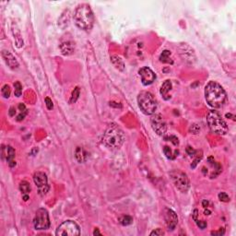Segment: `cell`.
I'll use <instances>...</instances> for the list:
<instances>
[{"instance_id":"1","label":"cell","mask_w":236,"mask_h":236,"mask_svg":"<svg viewBox=\"0 0 236 236\" xmlns=\"http://www.w3.org/2000/svg\"><path fill=\"white\" fill-rule=\"evenodd\" d=\"M205 98L213 108H221L227 102V94L222 85L216 81H210L205 88Z\"/></svg>"},{"instance_id":"2","label":"cell","mask_w":236,"mask_h":236,"mask_svg":"<svg viewBox=\"0 0 236 236\" xmlns=\"http://www.w3.org/2000/svg\"><path fill=\"white\" fill-rule=\"evenodd\" d=\"M74 20L76 25L83 30H91L94 24V16L91 7L88 4L78 6L74 13Z\"/></svg>"},{"instance_id":"3","label":"cell","mask_w":236,"mask_h":236,"mask_svg":"<svg viewBox=\"0 0 236 236\" xmlns=\"http://www.w3.org/2000/svg\"><path fill=\"white\" fill-rule=\"evenodd\" d=\"M125 140L124 131L115 124H111L106 128L103 136L102 143L110 149H119Z\"/></svg>"},{"instance_id":"4","label":"cell","mask_w":236,"mask_h":236,"mask_svg":"<svg viewBox=\"0 0 236 236\" xmlns=\"http://www.w3.org/2000/svg\"><path fill=\"white\" fill-rule=\"evenodd\" d=\"M207 123L212 133L225 135L228 132V125L217 111H209L207 115Z\"/></svg>"},{"instance_id":"5","label":"cell","mask_w":236,"mask_h":236,"mask_svg":"<svg viewBox=\"0 0 236 236\" xmlns=\"http://www.w3.org/2000/svg\"><path fill=\"white\" fill-rule=\"evenodd\" d=\"M138 103L139 108L147 115L154 114L157 109V101L152 94L149 91H141L138 96Z\"/></svg>"},{"instance_id":"6","label":"cell","mask_w":236,"mask_h":236,"mask_svg":"<svg viewBox=\"0 0 236 236\" xmlns=\"http://www.w3.org/2000/svg\"><path fill=\"white\" fill-rule=\"evenodd\" d=\"M170 177L174 184L175 187L181 191L182 193L187 192L189 189V179L186 175V173H183L180 170H173L170 173Z\"/></svg>"},{"instance_id":"7","label":"cell","mask_w":236,"mask_h":236,"mask_svg":"<svg viewBox=\"0 0 236 236\" xmlns=\"http://www.w3.org/2000/svg\"><path fill=\"white\" fill-rule=\"evenodd\" d=\"M57 236H77L80 234V226L73 221H66L61 223L56 229Z\"/></svg>"},{"instance_id":"8","label":"cell","mask_w":236,"mask_h":236,"mask_svg":"<svg viewBox=\"0 0 236 236\" xmlns=\"http://www.w3.org/2000/svg\"><path fill=\"white\" fill-rule=\"evenodd\" d=\"M35 230H47L50 227V219L48 211L45 208H39L33 219Z\"/></svg>"},{"instance_id":"9","label":"cell","mask_w":236,"mask_h":236,"mask_svg":"<svg viewBox=\"0 0 236 236\" xmlns=\"http://www.w3.org/2000/svg\"><path fill=\"white\" fill-rule=\"evenodd\" d=\"M33 181H34L36 186L38 187V193L40 195L43 196L48 193L50 186L48 184L47 175L44 173H42V172L35 173L33 175Z\"/></svg>"},{"instance_id":"10","label":"cell","mask_w":236,"mask_h":236,"mask_svg":"<svg viewBox=\"0 0 236 236\" xmlns=\"http://www.w3.org/2000/svg\"><path fill=\"white\" fill-rule=\"evenodd\" d=\"M151 127L159 136H163L167 131V124L161 114H153L151 118Z\"/></svg>"},{"instance_id":"11","label":"cell","mask_w":236,"mask_h":236,"mask_svg":"<svg viewBox=\"0 0 236 236\" xmlns=\"http://www.w3.org/2000/svg\"><path fill=\"white\" fill-rule=\"evenodd\" d=\"M139 76L141 77V81H142V84L144 86H148V85L152 84L156 80L155 73L148 67L141 68L139 70Z\"/></svg>"},{"instance_id":"12","label":"cell","mask_w":236,"mask_h":236,"mask_svg":"<svg viewBox=\"0 0 236 236\" xmlns=\"http://www.w3.org/2000/svg\"><path fill=\"white\" fill-rule=\"evenodd\" d=\"M164 219L166 222V226L169 231H173L178 223V217L176 213L170 208L164 209Z\"/></svg>"},{"instance_id":"13","label":"cell","mask_w":236,"mask_h":236,"mask_svg":"<svg viewBox=\"0 0 236 236\" xmlns=\"http://www.w3.org/2000/svg\"><path fill=\"white\" fill-rule=\"evenodd\" d=\"M15 156L16 152L15 150L11 146H3L2 148V158H6L8 164L10 168L14 167L16 165V162H15Z\"/></svg>"},{"instance_id":"14","label":"cell","mask_w":236,"mask_h":236,"mask_svg":"<svg viewBox=\"0 0 236 236\" xmlns=\"http://www.w3.org/2000/svg\"><path fill=\"white\" fill-rule=\"evenodd\" d=\"M2 57L4 58L6 64L9 67V69H11L13 70L19 69V62L17 61L16 57L10 52L4 50L2 52Z\"/></svg>"},{"instance_id":"15","label":"cell","mask_w":236,"mask_h":236,"mask_svg":"<svg viewBox=\"0 0 236 236\" xmlns=\"http://www.w3.org/2000/svg\"><path fill=\"white\" fill-rule=\"evenodd\" d=\"M70 21V11L69 9H66L58 19V26L62 30L66 29L69 25Z\"/></svg>"},{"instance_id":"16","label":"cell","mask_w":236,"mask_h":236,"mask_svg":"<svg viewBox=\"0 0 236 236\" xmlns=\"http://www.w3.org/2000/svg\"><path fill=\"white\" fill-rule=\"evenodd\" d=\"M60 49L64 56H70L75 51V44L71 41H66L60 44Z\"/></svg>"},{"instance_id":"17","label":"cell","mask_w":236,"mask_h":236,"mask_svg":"<svg viewBox=\"0 0 236 236\" xmlns=\"http://www.w3.org/2000/svg\"><path fill=\"white\" fill-rule=\"evenodd\" d=\"M173 88V85H172V82L170 80H166L164 83L162 85L161 87V90H160V93L162 95V97L163 98L164 100H169L171 96H169V92L171 91Z\"/></svg>"},{"instance_id":"18","label":"cell","mask_w":236,"mask_h":236,"mask_svg":"<svg viewBox=\"0 0 236 236\" xmlns=\"http://www.w3.org/2000/svg\"><path fill=\"white\" fill-rule=\"evenodd\" d=\"M75 158L78 161V162L83 163L88 160V153L86 152V151L83 148L78 147L76 149V151H75Z\"/></svg>"},{"instance_id":"19","label":"cell","mask_w":236,"mask_h":236,"mask_svg":"<svg viewBox=\"0 0 236 236\" xmlns=\"http://www.w3.org/2000/svg\"><path fill=\"white\" fill-rule=\"evenodd\" d=\"M111 61L113 65L115 67V69H117L120 71H124L125 69V64L123 62V60L117 56H113L111 57Z\"/></svg>"},{"instance_id":"20","label":"cell","mask_w":236,"mask_h":236,"mask_svg":"<svg viewBox=\"0 0 236 236\" xmlns=\"http://www.w3.org/2000/svg\"><path fill=\"white\" fill-rule=\"evenodd\" d=\"M19 190L21 191V193L23 195H28L31 190L30 184H29L27 181H22L19 184Z\"/></svg>"},{"instance_id":"21","label":"cell","mask_w":236,"mask_h":236,"mask_svg":"<svg viewBox=\"0 0 236 236\" xmlns=\"http://www.w3.org/2000/svg\"><path fill=\"white\" fill-rule=\"evenodd\" d=\"M170 56H171L170 51H168V50L163 51L160 56V61L162 62V63H171V64H173V60H171Z\"/></svg>"},{"instance_id":"22","label":"cell","mask_w":236,"mask_h":236,"mask_svg":"<svg viewBox=\"0 0 236 236\" xmlns=\"http://www.w3.org/2000/svg\"><path fill=\"white\" fill-rule=\"evenodd\" d=\"M13 34H14V38L16 43H17V46L18 47L23 46V40H22V38L20 36V33H19V30L17 28L14 29V27H13Z\"/></svg>"},{"instance_id":"23","label":"cell","mask_w":236,"mask_h":236,"mask_svg":"<svg viewBox=\"0 0 236 236\" xmlns=\"http://www.w3.org/2000/svg\"><path fill=\"white\" fill-rule=\"evenodd\" d=\"M80 88H79V87H76V88L74 89L73 92H72V95H71V98H70L69 100V103H75V102L78 101V99L80 97Z\"/></svg>"},{"instance_id":"24","label":"cell","mask_w":236,"mask_h":236,"mask_svg":"<svg viewBox=\"0 0 236 236\" xmlns=\"http://www.w3.org/2000/svg\"><path fill=\"white\" fill-rule=\"evenodd\" d=\"M10 92H11L10 87L8 85H7V84L4 85L3 88H2V90H1L2 96L5 98V99H8V98H9V96H10Z\"/></svg>"},{"instance_id":"25","label":"cell","mask_w":236,"mask_h":236,"mask_svg":"<svg viewBox=\"0 0 236 236\" xmlns=\"http://www.w3.org/2000/svg\"><path fill=\"white\" fill-rule=\"evenodd\" d=\"M14 89H15V96L16 97H20L21 93H22V86L19 81H16L14 83Z\"/></svg>"},{"instance_id":"26","label":"cell","mask_w":236,"mask_h":236,"mask_svg":"<svg viewBox=\"0 0 236 236\" xmlns=\"http://www.w3.org/2000/svg\"><path fill=\"white\" fill-rule=\"evenodd\" d=\"M133 222V219L132 217L130 216H124L122 219H121V224L124 225V226H127V225H130L131 223Z\"/></svg>"},{"instance_id":"27","label":"cell","mask_w":236,"mask_h":236,"mask_svg":"<svg viewBox=\"0 0 236 236\" xmlns=\"http://www.w3.org/2000/svg\"><path fill=\"white\" fill-rule=\"evenodd\" d=\"M218 196H219V199L221 201H222V202H229L230 201V196L226 194V193H224V192L220 193Z\"/></svg>"},{"instance_id":"28","label":"cell","mask_w":236,"mask_h":236,"mask_svg":"<svg viewBox=\"0 0 236 236\" xmlns=\"http://www.w3.org/2000/svg\"><path fill=\"white\" fill-rule=\"evenodd\" d=\"M163 152H164L165 156H166L168 159H174V157H173V154H172V151H171V149H170L169 147H167V146L164 147V149H163Z\"/></svg>"},{"instance_id":"29","label":"cell","mask_w":236,"mask_h":236,"mask_svg":"<svg viewBox=\"0 0 236 236\" xmlns=\"http://www.w3.org/2000/svg\"><path fill=\"white\" fill-rule=\"evenodd\" d=\"M189 131L192 133V134H198L199 132H200V127L198 126L197 125H192L191 126H190V129H189Z\"/></svg>"},{"instance_id":"30","label":"cell","mask_w":236,"mask_h":236,"mask_svg":"<svg viewBox=\"0 0 236 236\" xmlns=\"http://www.w3.org/2000/svg\"><path fill=\"white\" fill-rule=\"evenodd\" d=\"M197 152H198V151H196V153H195V156H196V158H195V159L194 160L193 163L191 164V168H195V167L196 166V164H197V163H198V162H199L201 161V159H202V157H203V155H202V154H201L200 156H198V155H197Z\"/></svg>"},{"instance_id":"31","label":"cell","mask_w":236,"mask_h":236,"mask_svg":"<svg viewBox=\"0 0 236 236\" xmlns=\"http://www.w3.org/2000/svg\"><path fill=\"white\" fill-rule=\"evenodd\" d=\"M45 104H46V107H47V109H48V110H52V109H53V107H54V105H53V102H52V100H51L49 97L45 98Z\"/></svg>"},{"instance_id":"32","label":"cell","mask_w":236,"mask_h":236,"mask_svg":"<svg viewBox=\"0 0 236 236\" xmlns=\"http://www.w3.org/2000/svg\"><path fill=\"white\" fill-rule=\"evenodd\" d=\"M165 139H169V141H171V142H173V145H178L179 144V140L178 139L175 137V136H170V137H168V138H165Z\"/></svg>"},{"instance_id":"33","label":"cell","mask_w":236,"mask_h":236,"mask_svg":"<svg viewBox=\"0 0 236 236\" xmlns=\"http://www.w3.org/2000/svg\"><path fill=\"white\" fill-rule=\"evenodd\" d=\"M163 234H164V232L162 229H156L151 233V235H163Z\"/></svg>"},{"instance_id":"34","label":"cell","mask_w":236,"mask_h":236,"mask_svg":"<svg viewBox=\"0 0 236 236\" xmlns=\"http://www.w3.org/2000/svg\"><path fill=\"white\" fill-rule=\"evenodd\" d=\"M196 224H197V226L201 229V230H204L206 227H207V222H205V221H196Z\"/></svg>"},{"instance_id":"35","label":"cell","mask_w":236,"mask_h":236,"mask_svg":"<svg viewBox=\"0 0 236 236\" xmlns=\"http://www.w3.org/2000/svg\"><path fill=\"white\" fill-rule=\"evenodd\" d=\"M186 152H187V154H188L189 156H191V157L193 156V157H194L195 154L196 153V151H195L193 148H191L190 146H188V147L186 148Z\"/></svg>"},{"instance_id":"36","label":"cell","mask_w":236,"mask_h":236,"mask_svg":"<svg viewBox=\"0 0 236 236\" xmlns=\"http://www.w3.org/2000/svg\"><path fill=\"white\" fill-rule=\"evenodd\" d=\"M28 113V111L26 112H20V113H19V115L17 117V121H21V120H23L24 118H25V116H26V114Z\"/></svg>"},{"instance_id":"37","label":"cell","mask_w":236,"mask_h":236,"mask_svg":"<svg viewBox=\"0 0 236 236\" xmlns=\"http://www.w3.org/2000/svg\"><path fill=\"white\" fill-rule=\"evenodd\" d=\"M224 233H225L224 229L222 228L219 232H212V233H211V234H212V235H223V234H224Z\"/></svg>"},{"instance_id":"38","label":"cell","mask_w":236,"mask_h":236,"mask_svg":"<svg viewBox=\"0 0 236 236\" xmlns=\"http://www.w3.org/2000/svg\"><path fill=\"white\" fill-rule=\"evenodd\" d=\"M8 113H9V115H10V116H14L15 113H16V110H15L14 107H10Z\"/></svg>"},{"instance_id":"39","label":"cell","mask_w":236,"mask_h":236,"mask_svg":"<svg viewBox=\"0 0 236 236\" xmlns=\"http://www.w3.org/2000/svg\"><path fill=\"white\" fill-rule=\"evenodd\" d=\"M198 213V211H197V209H195L194 210V214H193V219H194L195 222H196L197 221V219H196V217H197V214Z\"/></svg>"},{"instance_id":"40","label":"cell","mask_w":236,"mask_h":236,"mask_svg":"<svg viewBox=\"0 0 236 236\" xmlns=\"http://www.w3.org/2000/svg\"><path fill=\"white\" fill-rule=\"evenodd\" d=\"M202 206H203L204 208H208V200H203V202H202Z\"/></svg>"},{"instance_id":"41","label":"cell","mask_w":236,"mask_h":236,"mask_svg":"<svg viewBox=\"0 0 236 236\" xmlns=\"http://www.w3.org/2000/svg\"><path fill=\"white\" fill-rule=\"evenodd\" d=\"M102 233L99 232V230L98 229H95V231L93 232V235H101Z\"/></svg>"},{"instance_id":"42","label":"cell","mask_w":236,"mask_h":236,"mask_svg":"<svg viewBox=\"0 0 236 236\" xmlns=\"http://www.w3.org/2000/svg\"><path fill=\"white\" fill-rule=\"evenodd\" d=\"M28 199H29L28 195H23V200H24V201H27Z\"/></svg>"},{"instance_id":"43","label":"cell","mask_w":236,"mask_h":236,"mask_svg":"<svg viewBox=\"0 0 236 236\" xmlns=\"http://www.w3.org/2000/svg\"><path fill=\"white\" fill-rule=\"evenodd\" d=\"M209 214H210L209 210H205V215H209Z\"/></svg>"}]
</instances>
